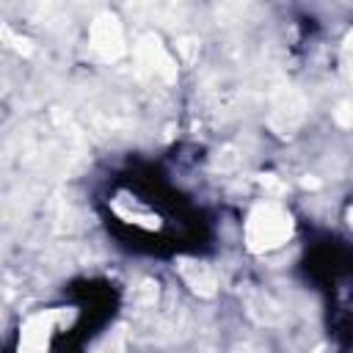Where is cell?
I'll use <instances>...</instances> for the list:
<instances>
[{
  "label": "cell",
  "mask_w": 353,
  "mask_h": 353,
  "mask_svg": "<svg viewBox=\"0 0 353 353\" xmlns=\"http://www.w3.org/2000/svg\"><path fill=\"white\" fill-rule=\"evenodd\" d=\"M52 320H55V312L30 317L22 325V331H19V353H44L47 350V336H50Z\"/></svg>",
  "instance_id": "cell-2"
},
{
  "label": "cell",
  "mask_w": 353,
  "mask_h": 353,
  "mask_svg": "<svg viewBox=\"0 0 353 353\" xmlns=\"http://www.w3.org/2000/svg\"><path fill=\"white\" fill-rule=\"evenodd\" d=\"M345 47H347V50H353V33H350V36L345 39Z\"/></svg>",
  "instance_id": "cell-4"
},
{
  "label": "cell",
  "mask_w": 353,
  "mask_h": 353,
  "mask_svg": "<svg viewBox=\"0 0 353 353\" xmlns=\"http://www.w3.org/2000/svg\"><path fill=\"white\" fill-rule=\"evenodd\" d=\"M290 234V215L281 212L276 204H262L254 210L248 221V245L254 251L281 245Z\"/></svg>",
  "instance_id": "cell-1"
},
{
  "label": "cell",
  "mask_w": 353,
  "mask_h": 353,
  "mask_svg": "<svg viewBox=\"0 0 353 353\" xmlns=\"http://www.w3.org/2000/svg\"><path fill=\"white\" fill-rule=\"evenodd\" d=\"M91 41L99 52L105 55H119L121 52V28L116 22V17L110 14H102L97 17L94 28H91Z\"/></svg>",
  "instance_id": "cell-3"
}]
</instances>
